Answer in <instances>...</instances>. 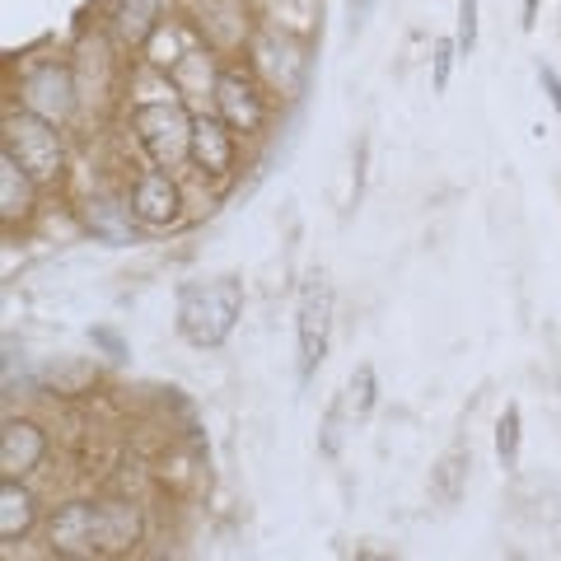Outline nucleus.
<instances>
[{
  "label": "nucleus",
  "mask_w": 561,
  "mask_h": 561,
  "mask_svg": "<svg viewBox=\"0 0 561 561\" xmlns=\"http://www.w3.org/2000/svg\"><path fill=\"white\" fill-rule=\"evenodd\" d=\"M146 519L131 501H66L57 515L47 519V542L57 557H76V561H103V557H122L131 552Z\"/></svg>",
  "instance_id": "1"
},
{
  "label": "nucleus",
  "mask_w": 561,
  "mask_h": 561,
  "mask_svg": "<svg viewBox=\"0 0 561 561\" xmlns=\"http://www.w3.org/2000/svg\"><path fill=\"white\" fill-rule=\"evenodd\" d=\"M243 313V280L216 276V280H187L179 286V337L197 351H216L230 342V332Z\"/></svg>",
  "instance_id": "2"
},
{
  "label": "nucleus",
  "mask_w": 561,
  "mask_h": 561,
  "mask_svg": "<svg viewBox=\"0 0 561 561\" xmlns=\"http://www.w3.org/2000/svg\"><path fill=\"white\" fill-rule=\"evenodd\" d=\"M192 127H197V117L179 99H150L131 108V131L140 140V150L150 154V164H160L169 173L192 160Z\"/></svg>",
  "instance_id": "3"
},
{
  "label": "nucleus",
  "mask_w": 561,
  "mask_h": 561,
  "mask_svg": "<svg viewBox=\"0 0 561 561\" xmlns=\"http://www.w3.org/2000/svg\"><path fill=\"white\" fill-rule=\"evenodd\" d=\"M5 154L20 160L24 173L38 187H51L66 169V150H61V131L57 122H47L43 113L20 108V113H5Z\"/></svg>",
  "instance_id": "4"
},
{
  "label": "nucleus",
  "mask_w": 561,
  "mask_h": 561,
  "mask_svg": "<svg viewBox=\"0 0 561 561\" xmlns=\"http://www.w3.org/2000/svg\"><path fill=\"white\" fill-rule=\"evenodd\" d=\"M332 342V286L323 272H309L300 286V309H295V346H300V383L319 375V365L328 360Z\"/></svg>",
  "instance_id": "5"
},
{
  "label": "nucleus",
  "mask_w": 561,
  "mask_h": 561,
  "mask_svg": "<svg viewBox=\"0 0 561 561\" xmlns=\"http://www.w3.org/2000/svg\"><path fill=\"white\" fill-rule=\"evenodd\" d=\"M127 206H131L136 225H146V230H169V225L183 216V192H179V183H173L169 169L154 164L146 173H136Z\"/></svg>",
  "instance_id": "6"
},
{
  "label": "nucleus",
  "mask_w": 561,
  "mask_h": 561,
  "mask_svg": "<svg viewBox=\"0 0 561 561\" xmlns=\"http://www.w3.org/2000/svg\"><path fill=\"white\" fill-rule=\"evenodd\" d=\"M253 61L280 94H300L309 80V57L290 33H257L253 38Z\"/></svg>",
  "instance_id": "7"
},
{
  "label": "nucleus",
  "mask_w": 561,
  "mask_h": 561,
  "mask_svg": "<svg viewBox=\"0 0 561 561\" xmlns=\"http://www.w3.org/2000/svg\"><path fill=\"white\" fill-rule=\"evenodd\" d=\"M210 103H216V113L230 122L239 136H253V131H262V122H267V103H262L257 84L243 76V70H220Z\"/></svg>",
  "instance_id": "8"
},
{
  "label": "nucleus",
  "mask_w": 561,
  "mask_h": 561,
  "mask_svg": "<svg viewBox=\"0 0 561 561\" xmlns=\"http://www.w3.org/2000/svg\"><path fill=\"white\" fill-rule=\"evenodd\" d=\"M24 108L43 113L47 122H66L76 113V80L61 61H43L24 76Z\"/></svg>",
  "instance_id": "9"
},
{
  "label": "nucleus",
  "mask_w": 561,
  "mask_h": 561,
  "mask_svg": "<svg viewBox=\"0 0 561 561\" xmlns=\"http://www.w3.org/2000/svg\"><path fill=\"white\" fill-rule=\"evenodd\" d=\"M234 127L225 122L220 113L216 117H197V127H192V164H197L202 173H210V179H225V173L234 169Z\"/></svg>",
  "instance_id": "10"
},
{
  "label": "nucleus",
  "mask_w": 561,
  "mask_h": 561,
  "mask_svg": "<svg viewBox=\"0 0 561 561\" xmlns=\"http://www.w3.org/2000/svg\"><path fill=\"white\" fill-rule=\"evenodd\" d=\"M47 459V431L33 426V421H5L0 431V472L5 478H24Z\"/></svg>",
  "instance_id": "11"
},
{
  "label": "nucleus",
  "mask_w": 561,
  "mask_h": 561,
  "mask_svg": "<svg viewBox=\"0 0 561 561\" xmlns=\"http://www.w3.org/2000/svg\"><path fill=\"white\" fill-rule=\"evenodd\" d=\"M131 206H122L113 197H90L84 202V225H90V234L99 243H108V249H127L136 243V230H131Z\"/></svg>",
  "instance_id": "12"
},
{
  "label": "nucleus",
  "mask_w": 561,
  "mask_h": 561,
  "mask_svg": "<svg viewBox=\"0 0 561 561\" xmlns=\"http://www.w3.org/2000/svg\"><path fill=\"white\" fill-rule=\"evenodd\" d=\"M164 24V0H117L113 33L127 47H146Z\"/></svg>",
  "instance_id": "13"
},
{
  "label": "nucleus",
  "mask_w": 561,
  "mask_h": 561,
  "mask_svg": "<svg viewBox=\"0 0 561 561\" xmlns=\"http://www.w3.org/2000/svg\"><path fill=\"white\" fill-rule=\"evenodd\" d=\"M33 524H38V501H33V491L20 478H5V486H0V538L24 542L33 534Z\"/></svg>",
  "instance_id": "14"
},
{
  "label": "nucleus",
  "mask_w": 561,
  "mask_h": 561,
  "mask_svg": "<svg viewBox=\"0 0 561 561\" xmlns=\"http://www.w3.org/2000/svg\"><path fill=\"white\" fill-rule=\"evenodd\" d=\"M468 468H472V449L468 445H449L440 459H435L431 468V496L445 505V511H454V505L463 501L468 491Z\"/></svg>",
  "instance_id": "15"
},
{
  "label": "nucleus",
  "mask_w": 561,
  "mask_h": 561,
  "mask_svg": "<svg viewBox=\"0 0 561 561\" xmlns=\"http://www.w3.org/2000/svg\"><path fill=\"white\" fill-rule=\"evenodd\" d=\"M33 192H38V183L24 173V164L10 160V154H0V220L5 225L24 220L33 210Z\"/></svg>",
  "instance_id": "16"
},
{
  "label": "nucleus",
  "mask_w": 561,
  "mask_h": 561,
  "mask_svg": "<svg viewBox=\"0 0 561 561\" xmlns=\"http://www.w3.org/2000/svg\"><path fill=\"white\" fill-rule=\"evenodd\" d=\"M375 402H379L375 365H356V370H351V379H346V389L337 393V408L346 412V421H351V431H356V426H360V421H370V412H375Z\"/></svg>",
  "instance_id": "17"
},
{
  "label": "nucleus",
  "mask_w": 561,
  "mask_h": 561,
  "mask_svg": "<svg viewBox=\"0 0 561 561\" xmlns=\"http://www.w3.org/2000/svg\"><path fill=\"white\" fill-rule=\"evenodd\" d=\"M519 445H524L519 402H505V412L496 416V463H501L505 472H519Z\"/></svg>",
  "instance_id": "18"
},
{
  "label": "nucleus",
  "mask_w": 561,
  "mask_h": 561,
  "mask_svg": "<svg viewBox=\"0 0 561 561\" xmlns=\"http://www.w3.org/2000/svg\"><path fill=\"white\" fill-rule=\"evenodd\" d=\"M454 57H459V43H454V38H440V43H435V57H431V90H435V94H445V90H449Z\"/></svg>",
  "instance_id": "19"
},
{
  "label": "nucleus",
  "mask_w": 561,
  "mask_h": 561,
  "mask_svg": "<svg viewBox=\"0 0 561 561\" xmlns=\"http://www.w3.org/2000/svg\"><path fill=\"white\" fill-rule=\"evenodd\" d=\"M478 10L482 0H459V33H454L459 57H472V47H478Z\"/></svg>",
  "instance_id": "20"
},
{
  "label": "nucleus",
  "mask_w": 561,
  "mask_h": 561,
  "mask_svg": "<svg viewBox=\"0 0 561 561\" xmlns=\"http://www.w3.org/2000/svg\"><path fill=\"white\" fill-rule=\"evenodd\" d=\"M90 342H94L108 360H127V356H131V346H127V337H122L117 328H90Z\"/></svg>",
  "instance_id": "21"
},
{
  "label": "nucleus",
  "mask_w": 561,
  "mask_h": 561,
  "mask_svg": "<svg viewBox=\"0 0 561 561\" xmlns=\"http://www.w3.org/2000/svg\"><path fill=\"white\" fill-rule=\"evenodd\" d=\"M538 84H542V94L552 99V108L561 113V76H557V66L542 61V66H538Z\"/></svg>",
  "instance_id": "22"
},
{
  "label": "nucleus",
  "mask_w": 561,
  "mask_h": 561,
  "mask_svg": "<svg viewBox=\"0 0 561 561\" xmlns=\"http://www.w3.org/2000/svg\"><path fill=\"white\" fill-rule=\"evenodd\" d=\"M351 5V33H360L365 20H370V10H375V0H346Z\"/></svg>",
  "instance_id": "23"
},
{
  "label": "nucleus",
  "mask_w": 561,
  "mask_h": 561,
  "mask_svg": "<svg viewBox=\"0 0 561 561\" xmlns=\"http://www.w3.org/2000/svg\"><path fill=\"white\" fill-rule=\"evenodd\" d=\"M519 24H524V28H534V24H538V0H524V14H519Z\"/></svg>",
  "instance_id": "24"
}]
</instances>
